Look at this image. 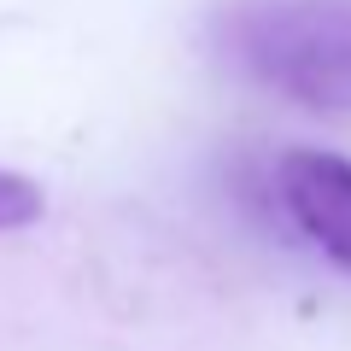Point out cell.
<instances>
[{"instance_id":"2","label":"cell","mask_w":351,"mask_h":351,"mask_svg":"<svg viewBox=\"0 0 351 351\" xmlns=\"http://www.w3.org/2000/svg\"><path fill=\"white\" fill-rule=\"evenodd\" d=\"M269 205L322 263L351 276V158L322 147L269 158Z\"/></svg>"},{"instance_id":"1","label":"cell","mask_w":351,"mask_h":351,"mask_svg":"<svg viewBox=\"0 0 351 351\" xmlns=\"http://www.w3.org/2000/svg\"><path fill=\"white\" fill-rule=\"evenodd\" d=\"M211 41L252 88L351 117V0H223Z\"/></svg>"},{"instance_id":"3","label":"cell","mask_w":351,"mask_h":351,"mask_svg":"<svg viewBox=\"0 0 351 351\" xmlns=\"http://www.w3.org/2000/svg\"><path fill=\"white\" fill-rule=\"evenodd\" d=\"M41 211H47V193H41L36 182H29V176L0 170V234H12V228L41 223Z\"/></svg>"}]
</instances>
